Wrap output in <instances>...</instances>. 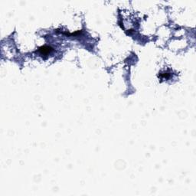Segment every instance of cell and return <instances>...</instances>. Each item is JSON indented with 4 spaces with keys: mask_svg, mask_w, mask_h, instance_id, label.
Here are the masks:
<instances>
[{
    "mask_svg": "<svg viewBox=\"0 0 196 196\" xmlns=\"http://www.w3.org/2000/svg\"><path fill=\"white\" fill-rule=\"evenodd\" d=\"M52 51H53V48H51V47H50V46H47V45L42 46V47L39 48V51L41 53V55H48V54H50Z\"/></svg>",
    "mask_w": 196,
    "mask_h": 196,
    "instance_id": "1",
    "label": "cell"
}]
</instances>
